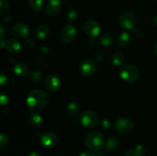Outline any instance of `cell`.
<instances>
[{
    "mask_svg": "<svg viewBox=\"0 0 157 156\" xmlns=\"http://www.w3.org/2000/svg\"><path fill=\"white\" fill-rule=\"evenodd\" d=\"M130 41H131V37L127 32H122L117 37V43L121 46L126 47L130 44Z\"/></svg>",
    "mask_w": 157,
    "mask_h": 156,
    "instance_id": "obj_19",
    "label": "cell"
},
{
    "mask_svg": "<svg viewBox=\"0 0 157 156\" xmlns=\"http://www.w3.org/2000/svg\"><path fill=\"white\" fill-rule=\"evenodd\" d=\"M120 145V142L117 138L116 137H110L107 140L105 143L106 149L108 151H113L117 149Z\"/></svg>",
    "mask_w": 157,
    "mask_h": 156,
    "instance_id": "obj_18",
    "label": "cell"
},
{
    "mask_svg": "<svg viewBox=\"0 0 157 156\" xmlns=\"http://www.w3.org/2000/svg\"><path fill=\"white\" fill-rule=\"evenodd\" d=\"M85 145L92 151H99L104 145V136L98 131H92L85 138Z\"/></svg>",
    "mask_w": 157,
    "mask_h": 156,
    "instance_id": "obj_2",
    "label": "cell"
},
{
    "mask_svg": "<svg viewBox=\"0 0 157 156\" xmlns=\"http://www.w3.org/2000/svg\"><path fill=\"white\" fill-rule=\"evenodd\" d=\"M67 112L71 116H75V115L78 114L79 113L80 110V106L78 105V103L75 101H72V102H70L67 105Z\"/></svg>",
    "mask_w": 157,
    "mask_h": 156,
    "instance_id": "obj_23",
    "label": "cell"
},
{
    "mask_svg": "<svg viewBox=\"0 0 157 156\" xmlns=\"http://www.w3.org/2000/svg\"><path fill=\"white\" fill-rule=\"evenodd\" d=\"M0 101H1V104L2 105H6V104L8 103V99L7 96L6 94H4L3 93H1V96H0Z\"/></svg>",
    "mask_w": 157,
    "mask_h": 156,
    "instance_id": "obj_32",
    "label": "cell"
},
{
    "mask_svg": "<svg viewBox=\"0 0 157 156\" xmlns=\"http://www.w3.org/2000/svg\"><path fill=\"white\" fill-rule=\"evenodd\" d=\"M49 28L45 24H41L35 30V35L38 39H44L49 35Z\"/></svg>",
    "mask_w": 157,
    "mask_h": 156,
    "instance_id": "obj_17",
    "label": "cell"
},
{
    "mask_svg": "<svg viewBox=\"0 0 157 156\" xmlns=\"http://www.w3.org/2000/svg\"><path fill=\"white\" fill-rule=\"evenodd\" d=\"M79 71L82 76L85 77H90L96 73L97 66L92 60L86 59L80 64Z\"/></svg>",
    "mask_w": 157,
    "mask_h": 156,
    "instance_id": "obj_7",
    "label": "cell"
},
{
    "mask_svg": "<svg viewBox=\"0 0 157 156\" xmlns=\"http://www.w3.org/2000/svg\"><path fill=\"white\" fill-rule=\"evenodd\" d=\"M9 137L5 133H2L0 136V148H4L9 144Z\"/></svg>",
    "mask_w": 157,
    "mask_h": 156,
    "instance_id": "obj_26",
    "label": "cell"
},
{
    "mask_svg": "<svg viewBox=\"0 0 157 156\" xmlns=\"http://www.w3.org/2000/svg\"><path fill=\"white\" fill-rule=\"evenodd\" d=\"M0 30H1V35H0V37H1V39H2L5 35V28L3 24H1V29Z\"/></svg>",
    "mask_w": 157,
    "mask_h": 156,
    "instance_id": "obj_36",
    "label": "cell"
},
{
    "mask_svg": "<svg viewBox=\"0 0 157 156\" xmlns=\"http://www.w3.org/2000/svg\"><path fill=\"white\" fill-rule=\"evenodd\" d=\"M50 100L49 95L41 90H33L28 94L26 102L32 110H38L45 106Z\"/></svg>",
    "mask_w": 157,
    "mask_h": 156,
    "instance_id": "obj_1",
    "label": "cell"
},
{
    "mask_svg": "<svg viewBox=\"0 0 157 156\" xmlns=\"http://www.w3.org/2000/svg\"><path fill=\"white\" fill-rule=\"evenodd\" d=\"M79 156H96V155H95L93 152H91V151H83L82 153H81Z\"/></svg>",
    "mask_w": 157,
    "mask_h": 156,
    "instance_id": "obj_35",
    "label": "cell"
},
{
    "mask_svg": "<svg viewBox=\"0 0 157 156\" xmlns=\"http://www.w3.org/2000/svg\"><path fill=\"white\" fill-rule=\"evenodd\" d=\"M41 143L47 148H52L58 143V136L52 132H46L43 133L41 137Z\"/></svg>",
    "mask_w": 157,
    "mask_h": 156,
    "instance_id": "obj_13",
    "label": "cell"
},
{
    "mask_svg": "<svg viewBox=\"0 0 157 156\" xmlns=\"http://www.w3.org/2000/svg\"><path fill=\"white\" fill-rule=\"evenodd\" d=\"M11 32L14 37L18 38H27L30 33L29 26L25 23H17L14 24Z\"/></svg>",
    "mask_w": 157,
    "mask_h": 156,
    "instance_id": "obj_12",
    "label": "cell"
},
{
    "mask_svg": "<svg viewBox=\"0 0 157 156\" xmlns=\"http://www.w3.org/2000/svg\"><path fill=\"white\" fill-rule=\"evenodd\" d=\"M78 13H77L76 11L75 10H71L70 12L67 13V20H68L70 22H75V21L78 18Z\"/></svg>",
    "mask_w": 157,
    "mask_h": 156,
    "instance_id": "obj_28",
    "label": "cell"
},
{
    "mask_svg": "<svg viewBox=\"0 0 157 156\" xmlns=\"http://www.w3.org/2000/svg\"><path fill=\"white\" fill-rule=\"evenodd\" d=\"M29 156H42V155H41V154H40V153L36 152V151H33V152L30 153Z\"/></svg>",
    "mask_w": 157,
    "mask_h": 156,
    "instance_id": "obj_37",
    "label": "cell"
},
{
    "mask_svg": "<svg viewBox=\"0 0 157 156\" xmlns=\"http://www.w3.org/2000/svg\"><path fill=\"white\" fill-rule=\"evenodd\" d=\"M135 151H136V152L140 156H144L145 155L146 153H147V148L145 145H139L136 146V148H135Z\"/></svg>",
    "mask_w": 157,
    "mask_h": 156,
    "instance_id": "obj_27",
    "label": "cell"
},
{
    "mask_svg": "<svg viewBox=\"0 0 157 156\" xmlns=\"http://www.w3.org/2000/svg\"><path fill=\"white\" fill-rule=\"evenodd\" d=\"M6 48L12 54H17L21 50V45L18 41L15 39H9L6 41Z\"/></svg>",
    "mask_w": 157,
    "mask_h": 156,
    "instance_id": "obj_15",
    "label": "cell"
},
{
    "mask_svg": "<svg viewBox=\"0 0 157 156\" xmlns=\"http://www.w3.org/2000/svg\"><path fill=\"white\" fill-rule=\"evenodd\" d=\"M133 122L127 118H120L115 122V129L120 133L127 134L133 131Z\"/></svg>",
    "mask_w": 157,
    "mask_h": 156,
    "instance_id": "obj_8",
    "label": "cell"
},
{
    "mask_svg": "<svg viewBox=\"0 0 157 156\" xmlns=\"http://www.w3.org/2000/svg\"><path fill=\"white\" fill-rule=\"evenodd\" d=\"M13 71L17 76L24 77L29 73V67L25 63H18L14 66Z\"/></svg>",
    "mask_w": 157,
    "mask_h": 156,
    "instance_id": "obj_14",
    "label": "cell"
},
{
    "mask_svg": "<svg viewBox=\"0 0 157 156\" xmlns=\"http://www.w3.org/2000/svg\"><path fill=\"white\" fill-rule=\"evenodd\" d=\"M62 9V3L60 0H49L45 6V13L48 16L58 15Z\"/></svg>",
    "mask_w": 157,
    "mask_h": 156,
    "instance_id": "obj_11",
    "label": "cell"
},
{
    "mask_svg": "<svg viewBox=\"0 0 157 156\" xmlns=\"http://www.w3.org/2000/svg\"><path fill=\"white\" fill-rule=\"evenodd\" d=\"M6 42H5V41L3 39L1 40V47L2 48H4V47H6Z\"/></svg>",
    "mask_w": 157,
    "mask_h": 156,
    "instance_id": "obj_39",
    "label": "cell"
},
{
    "mask_svg": "<svg viewBox=\"0 0 157 156\" xmlns=\"http://www.w3.org/2000/svg\"><path fill=\"white\" fill-rule=\"evenodd\" d=\"M44 84L45 88L51 92L58 91L61 86L60 78L55 74H49L44 79Z\"/></svg>",
    "mask_w": 157,
    "mask_h": 156,
    "instance_id": "obj_9",
    "label": "cell"
},
{
    "mask_svg": "<svg viewBox=\"0 0 157 156\" xmlns=\"http://www.w3.org/2000/svg\"><path fill=\"white\" fill-rule=\"evenodd\" d=\"M152 21H153V24H155V25H157V15L153 16V20H152Z\"/></svg>",
    "mask_w": 157,
    "mask_h": 156,
    "instance_id": "obj_38",
    "label": "cell"
},
{
    "mask_svg": "<svg viewBox=\"0 0 157 156\" xmlns=\"http://www.w3.org/2000/svg\"><path fill=\"white\" fill-rule=\"evenodd\" d=\"M101 127L104 128H109L110 127V125H111V124H110V121L107 120V119H102V121L101 122Z\"/></svg>",
    "mask_w": 157,
    "mask_h": 156,
    "instance_id": "obj_31",
    "label": "cell"
},
{
    "mask_svg": "<svg viewBox=\"0 0 157 156\" xmlns=\"http://www.w3.org/2000/svg\"><path fill=\"white\" fill-rule=\"evenodd\" d=\"M124 156H140V155L136 152V151H135V150L130 149V150H128V151H126L125 155Z\"/></svg>",
    "mask_w": 157,
    "mask_h": 156,
    "instance_id": "obj_33",
    "label": "cell"
},
{
    "mask_svg": "<svg viewBox=\"0 0 157 156\" xmlns=\"http://www.w3.org/2000/svg\"><path fill=\"white\" fill-rule=\"evenodd\" d=\"M120 76L124 80L128 83L136 82L140 77V71L138 68L131 64L124 66L120 70Z\"/></svg>",
    "mask_w": 157,
    "mask_h": 156,
    "instance_id": "obj_3",
    "label": "cell"
},
{
    "mask_svg": "<svg viewBox=\"0 0 157 156\" xmlns=\"http://www.w3.org/2000/svg\"><path fill=\"white\" fill-rule=\"evenodd\" d=\"M9 9V4L6 0H0V14L6 13Z\"/></svg>",
    "mask_w": 157,
    "mask_h": 156,
    "instance_id": "obj_25",
    "label": "cell"
},
{
    "mask_svg": "<svg viewBox=\"0 0 157 156\" xmlns=\"http://www.w3.org/2000/svg\"><path fill=\"white\" fill-rule=\"evenodd\" d=\"M84 32L88 37L95 38L100 35L101 27L94 20H88L84 24Z\"/></svg>",
    "mask_w": 157,
    "mask_h": 156,
    "instance_id": "obj_10",
    "label": "cell"
},
{
    "mask_svg": "<svg viewBox=\"0 0 157 156\" xmlns=\"http://www.w3.org/2000/svg\"><path fill=\"white\" fill-rule=\"evenodd\" d=\"M104 58V54L103 53L102 51L99 50V51L95 52L94 54V59L96 61H102Z\"/></svg>",
    "mask_w": 157,
    "mask_h": 156,
    "instance_id": "obj_29",
    "label": "cell"
},
{
    "mask_svg": "<svg viewBox=\"0 0 157 156\" xmlns=\"http://www.w3.org/2000/svg\"><path fill=\"white\" fill-rule=\"evenodd\" d=\"M30 77L32 80H33L34 82H39L41 80L43 79V74L41 71H38V70H34L31 73Z\"/></svg>",
    "mask_w": 157,
    "mask_h": 156,
    "instance_id": "obj_24",
    "label": "cell"
},
{
    "mask_svg": "<svg viewBox=\"0 0 157 156\" xmlns=\"http://www.w3.org/2000/svg\"><path fill=\"white\" fill-rule=\"evenodd\" d=\"M24 44L25 46L27 48L31 49L32 48V47H34V46H35V41H34V40L32 39V38H29V39H27L25 41Z\"/></svg>",
    "mask_w": 157,
    "mask_h": 156,
    "instance_id": "obj_30",
    "label": "cell"
},
{
    "mask_svg": "<svg viewBox=\"0 0 157 156\" xmlns=\"http://www.w3.org/2000/svg\"><path fill=\"white\" fill-rule=\"evenodd\" d=\"M80 120L84 127L87 128H94L98 123V116L94 112L90 110H86L81 113Z\"/></svg>",
    "mask_w": 157,
    "mask_h": 156,
    "instance_id": "obj_4",
    "label": "cell"
},
{
    "mask_svg": "<svg viewBox=\"0 0 157 156\" xmlns=\"http://www.w3.org/2000/svg\"><path fill=\"white\" fill-rule=\"evenodd\" d=\"M77 35H78V32H77L76 27L73 24H69L61 29L60 32V38L63 42L69 44L75 41Z\"/></svg>",
    "mask_w": 157,
    "mask_h": 156,
    "instance_id": "obj_5",
    "label": "cell"
},
{
    "mask_svg": "<svg viewBox=\"0 0 157 156\" xmlns=\"http://www.w3.org/2000/svg\"><path fill=\"white\" fill-rule=\"evenodd\" d=\"M0 83H1L2 86H4L7 84V76H5L3 73H2L1 76H0Z\"/></svg>",
    "mask_w": 157,
    "mask_h": 156,
    "instance_id": "obj_34",
    "label": "cell"
},
{
    "mask_svg": "<svg viewBox=\"0 0 157 156\" xmlns=\"http://www.w3.org/2000/svg\"><path fill=\"white\" fill-rule=\"evenodd\" d=\"M154 50H155V53L156 54V55H157V44H156V46H155V47H154Z\"/></svg>",
    "mask_w": 157,
    "mask_h": 156,
    "instance_id": "obj_40",
    "label": "cell"
},
{
    "mask_svg": "<svg viewBox=\"0 0 157 156\" xmlns=\"http://www.w3.org/2000/svg\"><path fill=\"white\" fill-rule=\"evenodd\" d=\"M29 5L34 12H39L42 9L44 3L42 0H29Z\"/></svg>",
    "mask_w": 157,
    "mask_h": 156,
    "instance_id": "obj_21",
    "label": "cell"
},
{
    "mask_svg": "<svg viewBox=\"0 0 157 156\" xmlns=\"http://www.w3.org/2000/svg\"><path fill=\"white\" fill-rule=\"evenodd\" d=\"M100 41H101V44L104 47H109V46L112 45L113 43V38L109 34H104L101 36L100 38Z\"/></svg>",
    "mask_w": 157,
    "mask_h": 156,
    "instance_id": "obj_22",
    "label": "cell"
},
{
    "mask_svg": "<svg viewBox=\"0 0 157 156\" xmlns=\"http://www.w3.org/2000/svg\"><path fill=\"white\" fill-rule=\"evenodd\" d=\"M111 61L114 66H121L122 65L124 61V56L121 52L117 51L112 54Z\"/></svg>",
    "mask_w": 157,
    "mask_h": 156,
    "instance_id": "obj_20",
    "label": "cell"
},
{
    "mask_svg": "<svg viewBox=\"0 0 157 156\" xmlns=\"http://www.w3.org/2000/svg\"><path fill=\"white\" fill-rule=\"evenodd\" d=\"M29 121H30L31 125L33 128H41V125H43V118L41 117L39 113H32L29 117Z\"/></svg>",
    "mask_w": 157,
    "mask_h": 156,
    "instance_id": "obj_16",
    "label": "cell"
},
{
    "mask_svg": "<svg viewBox=\"0 0 157 156\" xmlns=\"http://www.w3.org/2000/svg\"><path fill=\"white\" fill-rule=\"evenodd\" d=\"M136 23V18L133 13L130 12H124L119 18V24L123 28L131 30L134 28Z\"/></svg>",
    "mask_w": 157,
    "mask_h": 156,
    "instance_id": "obj_6",
    "label": "cell"
}]
</instances>
